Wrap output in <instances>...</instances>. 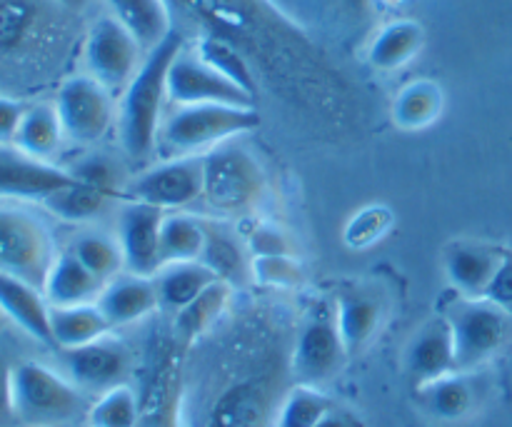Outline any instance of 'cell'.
<instances>
[{
  "label": "cell",
  "instance_id": "6da1fadb",
  "mask_svg": "<svg viewBox=\"0 0 512 427\" xmlns=\"http://www.w3.org/2000/svg\"><path fill=\"white\" fill-rule=\"evenodd\" d=\"M183 45V38L173 30L158 48L148 50L138 75L118 95V123L115 125H118L120 148L130 160H145L158 150L165 103H170L168 68Z\"/></svg>",
  "mask_w": 512,
  "mask_h": 427
},
{
  "label": "cell",
  "instance_id": "7a4b0ae2",
  "mask_svg": "<svg viewBox=\"0 0 512 427\" xmlns=\"http://www.w3.org/2000/svg\"><path fill=\"white\" fill-rule=\"evenodd\" d=\"M258 128L260 113L255 105L253 108L223 103L173 105L160 125L158 150L163 158L205 155L220 143H228Z\"/></svg>",
  "mask_w": 512,
  "mask_h": 427
},
{
  "label": "cell",
  "instance_id": "3957f363",
  "mask_svg": "<svg viewBox=\"0 0 512 427\" xmlns=\"http://www.w3.org/2000/svg\"><path fill=\"white\" fill-rule=\"evenodd\" d=\"M83 390L35 360L13 365V415L28 427H58L88 415Z\"/></svg>",
  "mask_w": 512,
  "mask_h": 427
},
{
  "label": "cell",
  "instance_id": "277c9868",
  "mask_svg": "<svg viewBox=\"0 0 512 427\" xmlns=\"http://www.w3.org/2000/svg\"><path fill=\"white\" fill-rule=\"evenodd\" d=\"M205 195L203 200L225 218L253 213L265 195V173L260 160L238 143V138L220 143L203 155Z\"/></svg>",
  "mask_w": 512,
  "mask_h": 427
},
{
  "label": "cell",
  "instance_id": "5b68a950",
  "mask_svg": "<svg viewBox=\"0 0 512 427\" xmlns=\"http://www.w3.org/2000/svg\"><path fill=\"white\" fill-rule=\"evenodd\" d=\"M455 345V368L475 373L512 338V313L488 298H458L445 308Z\"/></svg>",
  "mask_w": 512,
  "mask_h": 427
},
{
  "label": "cell",
  "instance_id": "8992f818",
  "mask_svg": "<svg viewBox=\"0 0 512 427\" xmlns=\"http://www.w3.org/2000/svg\"><path fill=\"white\" fill-rule=\"evenodd\" d=\"M55 258L53 233L40 215L23 205L0 203V273L43 290Z\"/></svg>",
  "mask_w": 512,
  "mask_h": 427
},
{
  "label": "cell",
  "instance_id": "52a82bcc",
  "mask_svg": "<svg viewBox=\"0 0 512 427\" xmlns=\"http://www.w3.org/2000/svg\"><path fill=\"white\" fill-rule=\"evenodd\" d=\"M65 138L78 145H95L118 123V100L113 90L88 73L70 75L55 95Z\"/></svg>",
  "mask_w": 512,
  "mask_h": 427
},
{
  "label": "cell",
  "instance_id": "ba28073f",
  "mask_svg": "<svg viewBox=\"0 0 512 427\" xmlns=\"http://www.w3.org/2000/svg\"><path fill=\"white\" fill-rule=\"evenodd\" d=\"M145 55L148 53L138 43V38L110 13L90 25L83 45L85 73L93 75L115 95L123 93L130 80L138 75Z\"/></svg>",
  "mask_w": 512,
  "mask_h": 427
},
{
  "label": "cell",
  "instance_id": "9c48e42d",
  "mask_svg": "<svg viewBox=\"0 0 512 427\" xmlns=\"http://www.w3.org/2000/svg\"><path fill=\"white\" fill-rule=\"evenodd\" d=\"M343 338H340L338 320H335V305H315L303 320L295 338L290 370L295 380L305 385H325L343 370L348 360Z\"/></svg>",
  "mask_w": 512,
  "mask_h": 427
},
{
  "label": "cell",
  "instance_id": "30bf717a",
  "mask_svg": "<svg viewBox=\"0 0 512 427\" xmlns=\"http://www.w3.org/2000/svg\"><path fill=\"white\" fill-rule=\"evenodd\" d=\"M130 200L155 205L165 210H188L205 195L203 155H183V158H163V163L150 165L135 175L125 188Z\"/></svg>",
  "mask_w": 512,
  "mask_h": 427
},
{
  "label": "cell",
  "instance_id": "8fae6325",
  "mask_svg": "<svg viewBox=\"0 0 512 427\" xmlns=\"http://www.w3.org/2000/svg\"><path fill=\"white\" fill-rule=\"evenodd\" d=\"M168 100L170 105L223 103L253 108L255 93L213 68L195 45L193 48L183 45L168 68Z\"/></svg>",
  "mask_w": 512,
  "mask_h": 427
},
{
  "label": "cell",
  "instance_id": "7c38bea8",
  "mask_svg": "<svg viewBox=\"0 0 512 427\" xmlns=\"http://www.w3.org/2000/svg\"><path fill=\"white\" fill-rule=\"evenodd\" d=\"M63 375L85 395H103L110 388L128 383L130 350L113 335L93 340L80 348L60 350Z\"/></svg>",
  "mask_w": 512,
  "mask_h": 427
},
{
  "label": "cell",
  "instance_id": "4fadbf2b",
  "mask_svg": "<svg viewBox=\"0 0 512 427\" xmlns=\"http://www.w3.org/2000/svg\"><path fill=\"white\" fill-rule=\"evenodd\" d=\"M73 183L78 180L68 168L33 158L13 143H0V200L43 203L45 198Z\"/></svg>",
  "mask_w": 512,
  "mask_h": 427
},
{
  "label": "cell",
  "instance_id": "5bb4252c",
  "mask_svg": "<svg viewBox=\"0 0 512 427\" xmlns=\"http://www.w3.org/2000/svg\"><path fill=\"white\" fill-rule=\"evenodd\" d=\"M163 215L165 210L130 198L118 208L115 238H118L120 250H123L125 270L128 273L153 278L163 268V258H160V225H163Z\"/></svg>",
  "mask_w": 512,
  "mask_h": 427
},
{
  "label": "cell",
  "instance_id": "9a60e30c",
  "mask_svg": "<svg viewBox=\"0 0 512 427\" xmlns=\"http://www.w3.org/2000/svg\"><path fill=\"white\" fill-rule=\"evenodd\" d=\"M405 373L415 388L428 385L443 375L455 373V345L445 315L430 318L413 333L405 345Z\"/></svg>",
  "mask_w": 512,
  "mask_h": 427
},
{
  "label": "cell",
  "instance_id": "2e32d148",
  "mask_svg": "<svg viewBox=\"0 0 512 427\" xmlns=\"http://www.w3.org/2000/svg\"><path fill=\"white\" fill-rule=\"evenodd\" d=\"M503 248L483 240L460 238L445 245L443 270L450 288L463 298H485L488 285L498 270Z\"/></svg>",
  "mask_w": 512,
  "mask_h": 427
},
{
  "label": "cell",
  "instance_id": "e0dca14e",
  "mask_svg": "<svg viewBox=\"0 0 512 427\" xmlns=\"http://www.w3.org/2000/svg\"><path fill=\"white\" fill-rule=\"evenodd\" d=\"M333 305L340 338H343L348 355L353 358L355 353L368 348L378 335L385 318V303L373 288L348 285V288L340 290Z\"/></svg>",
  "mask_w": 512,
  "mask_h": 427
},
{
  "label": "cell",
  "instance_id": "ac0fdd59",
  "mask_svg": "<svg viewBox=\"0 0 512 427\" xmlns=\"http://www.w3.org/2000/svg\"><path fill=\"white\" fill-rule=\"evenodd\" d=\"M98 308L103 310L105 320L113 330L138 323V320L148 318L150 313L160 308L155 280L123 270V273L115 275L113 280L103 285Z\"/></svg>",
  "mask_w": 512,
  "mask_h": 427
},
{
  "label": "cell",
  "instance_id": "d6986e66",
  "mask_svg": "<svg viewBox=\"0 0 512 427\" xmlns=\"http://www.w3.org/2000/svg\"><path fill=\"white\" fill-rule=\"evenodd\" d=\"M200 260L233 288L253 283V255L245 235L235 233L223 220H205V248Z\"/></svg>",
  "mask_w": 512,
  "mask_h": 427
},
{
  "label": "cell",
  "instance_id": "ffe728a7",
  "mask_svg": "<svg viewBox=\"0 0 512 427\" xmlns=\"http://www.w3.org/2000/svg\"><path fill=\"white\" fill-rule=\"evenodd\" d=\"M0 313L18 325L25 335L53 348L50 333V303L45 293L15 275L0 273Z\"/></svg>",
  "mask_w": 512,
  "mask_h": 427
},
{
  "label": "cell",
  "instance_id": "44dd1931",
  "mask_svg": "<svg viewBox=\"0 0 512 427\" xmlns=\"http://www.w3.org/2000/svg\"><path fill=\"white\" fill-rule=\"evenodd\" d=\"M415 398L423 413H428L435 423H463L478 408V388L473 383V373H455L443 375L428 385L415 388Z\"/></svg>",
  "mask_w": 512,
  "mask_h": 427
},
{
  "label": "cell",
  "instance_id": "7402d4cb",
  "mask_svg": "<svg viewBox=\"0 0 512 427\" xmlns=\"http://www.w3.org/2000/svg\"><path fill=\"white\" fill-rule=\"evenodd\" d=\"M425 48V28L413 18L385 23L368 45V63L380 73H393L413 63Z\"/></svg>",
  "mask_w": 512,
  "mask_h": 427
},
{
  "label": "cell",
  "instance_id": "603a6c76",
  "mask_svg": "<svg viewBox=\"0 0 512 427\" xmlns=\"http://www.w3.org/2000/svg\"><path fill=\"white\" fill-rule=\"evenodd\" d=\"M103 285V280L95 278L75 255L60 250L45 278L43 293L50 305H85L98 303Z\"/></svg>",
  "mask_w": 512,
  "mask_h": 427
},
{
  "label": "cell",
  "instance_id": "cb8c5ba5",
  "mask_svg": "<svg viewBox=\"0 0 512 427\" xmlns=\"http://www.w3.org/2000/svg\"><path fill=\"white\" fill-rule=\"evenodd\" d=\"M50 333L53 348L70 350L113 333L98 303L85 305H50Z\"/></svg>",
  "mask_w": 512,
  "mask_h": 427
},
{
  "label": "cell",
  "instance_id": "d4e9b609",
  "mask_svg": "<svg viewBox=\"0 0 512 427\" xmlns=\"http://www.w3.org/2000/svg\"><path fill=\"white\" fill-rule=\"evenodd\" d=\"M153 280L158 288L160 308L178 313L220 278L203 260H180V263H165L153 275Z\"/></svg>",
  "mask_w": 512,
  "mask_h": 427
},
{
  "label": "cell",
  "instance_id": "484cf974",
  "mask_svg": "<svg viewBox=\"0 0 512 427\" xmlns=\"http://www.w3.org/2000/svg\"><path fill=\"white\" fill-rule=\"evenodd\" d=\"M103 3L108 5L110 15L138 38L145 53L158 48L173 33V20L165 0H103Z\"/></svg>",
  "mask_w": 512,
  "mask_h": 427
},
{
  "label": "cell",
  "instance_id": "4316f807",
  "mask_svg": "<svg viewBox=\"0 0 512 427\" xmlns=\"http://www.w3.org/2000/svg\"><path fill=\"white\" fill-rule=\"evenodd\" d=\"M65 130L60 123V115L55 103H33L25 108L23 120L18 125L13 145L15 148L25 150L28 155L40 160H50L58 155L60 145H63Z\"/></svg>",
  "mask_w": 512,
  "mask_h": 427
},
{
  "label": "cell",
  "instance_id": "83f0119b",
  "mask_svg": "<svg viewBox=\"0 0 512 427\" xmlns=\"http://www.w3.org/2000/svg\"><path fill=\"white\" fill-rule=\"evenodd\" d=\"M445 93L435 80L418 78L393 100V120L400 130H425L443 115Z\"/></svg>",
  "mask_w": 512,
  "mask_h": 427
},
{
  "label": "cell",
  "instance_id": "f1b7e54d",
  "mask_svg": "<svg viewBox=\"0 0 512 427\" xmlns=\"http://www.w3.org/2000/svg\"><path fill=\"white\" fill-rule=\"evenodd\" d=\"M205 248V218L188 210H170L160 225V258L165 263L200 260Z\"/></svg>",
  "mask_w": 512,
  "mask_h": 427
},
{
  "label": "cell",
  "instance_id": "f546056e",
  "mask_svg": "<svg viewBox=\"0 0 512 427\" xmlns=\"http://www.w3.org/2000/svg\"><path fill=\"white\" fill-rule=\"evenodd\" d=\"M70 255L80 260L90 273L98 280L108 283L115 275H120L125 270L123 250H120V243L115 235L103 233V230H80V233L73 235L68 248Z\"/></svg>",
  "mask_w": 512,
  "mask_h": 427
},
{
  "label": "cell",
  "instance_id": "4dcf8cb0",
  "mask_svg": "<svg viewBox=\"0 0 512 427\" xmlns=\"http://www.w3.org/2000/svg\"><path fill=\"white\" fill-rule=\"evenodd\" d=\"M230 295H233V285H228L225 280H215L210 288H205L193 303L185 305L183 310L175 313V333L183 343H193L195 338H200L203 333H208L213 328L215 320L225 313L230 303Z\"/></svg>",
  "mask_w": 512,
  "mask_h": 427
},
{
  "label": "cell",
  "instance_id": "1f68e13d",
  "mask_svg": "<svg viewBox=\"0 0 512 427\" xmlns=\"http://www.w3.org/2000/svg\"><path fill=\"white\" fill-rule=\"evenodd\" d=\"M113 200L118 198H113V195L103 193V190L98 188H90V185L78 180V183L68 185V188L58 190V193H53L50 198H45L40 205H43L48 213H53L55 218L65 220V223L85 225L98 220L100 215L113 205Z\"/></svg>",
  "mask_w": 512,
  "mask_h": 427
},
{
  "label": "cell",
  "instance_id": "d6a6232c",
  "mask_svg": "<svg viewBox=\"0 0 512 427\" xmlns=\"http://www.w3.org/2000/svg\"><path fill=\"white\" fill-rule=\"evenodd\" d=\"M338 405L318 385L295 383L280 400L270 427H315Z\"/></svg>",
  "mask_w": 512,
  "mask_h": 427
},
{
  "label": "cell",
  "instance_id": "836d02e7",
  "mask_svg": "<svg viewBox=\"0 0 512 427\" xmlns=\"http://www.w3.org/2000/svg\"><path fill=\"white\" fill-rule=\"evenodd\" d=\"M88 427H138L140 400L128 383L98 395L88 408Z\"/></svg>",
  "mask_w": 512,
  "mask_h": 427
},
{
  "label": "cell",
  "instance_id": "e575fe53",
  "mask_svg": "<svg viewBox=\"0 0 512 427\" xmlns=\"http://www.w3.org/2000/svg\"><path fill=\"white\" fill-rule=\"evenodd\" d=\"M70 173H73L75 180L90 185V188H98L103 193L113 195V198L128 200V193H125L123 185V173H120V163L115 158L105 153H88L83 158L75 160L70 165Z\"/></svg>",
  "mask_w": 512,
  "mask_h": 427
},
{
  "label": "cell",
  "instance_id": "d590c367",
  "mask_svg": "<svg viewBox=\"0 0 512 427\" xmlns=\"http://www.w3.org/2000/svg\"><path fill=\"white\" fill-rule=\"evenodd\" d=\"M395 215L388 205H365L345 225V245L353 250H368L390 233Z\"/></svg>",
  "mask_w": 512,
  "mask_h": 427
},
{
  "label": "cell",
  "instance_id": "8d00e7d4",
  "mask_svg": "<svg viewBox=\"0 0 512 427\" xmlns=\"http://www.w3.org/2000/svg\"><path fill=\"white\" fill-rule=\"evenodd\" d=\"M215 427H263V395L250 385H240L220 400Z\"/></svg>",
  "mask_w": 512,
  "mask_h": 427
},
{
  "label": "cell",
  "instance_id": "74e56055",
  "mask_svg": "<svg viewBox=\"0 0 512 427\" xmlns=\"http://www.w3.org/2000/svg\"><path fill=\"white\" fill-rule=\"evenodd\" d=\"M253 283L265 288L293 290L303 283V265L298 255H263L253 258Z\"/></svg>",
  "mask_w": 512,
  "mask_h": 427
},
{
  "label": "cell",
  "instance_id": "f35d334b",
  "mask_svg": "<svg viewBox=\"0 0 512 427\" xmlns=\"http://www.w3.org/2000/svg\"><path fill=\"white\" fill-rule=\"evenodd\" d=\"M195 48H198V53L203 55V58L208 60L210 65H213V68H218L220 73L228 75L230 80H235V83L243 85L245 90L255 93L253 75H250L248 65H245L243 60H240V55L235 53L233 48H228V45L220 43V40H213V38L200 40V43L195 45Z\"/></svg>",
  "mask_w": 512,
  "mask_h": 427
},
{
  "label": "cell",
  "instance_id": "ab89813d",
  "mask_svg": "<svg viewBox=\"0 0 512 427\" xmlns=\"http://www.w3.org/2000/svg\"><path fill=\"white\" fill-rule=\"evenodd\" d=\"M245 243L253 258H263V255H295V243L288 235L283 225L275 223H258L248 235Z\"/></svg>",
  "mask_w": 512,
  "mask_h": 427
},
{
  "label": "cell",
  "instance_id": "60d3db41",
  "mask_svg": "<svg viewBox=\"0 0 512 427\" xmlns=\"http://www.w3.org/2000/svg\"><path fill=\"white\" fill-rule=\"evenodd\" d=\"M485 298L512 313V248H503V258H500L498 270L490 280Z\"/></svg>",
  "mask_w": 512,
  "mask_h": 427
},
{
  "label": "cell",
  "instance_id": "b9f144b4",
  "mask_svg": "<svg viewBox=\"0 0 512 427\" xmlns=\"http://www.w3.org/2000/svg\"><path fill=\"white\" fill-rule=\"evenodd\" d=\"M25 108H28V105L20 103V100L0 95V143H13Z\"/></svg>",
  "mask_w": 512,
  "mask_h": 427
},
{
  "label": "cell",
  "instance_id": "7bdbcfd3",
  "mask_svg": "<svg viewBox=\"0 0 512 427\" xmlns=\"http://www.w3.org/2000/svg\"><path fill=\"white\" fill-rule=\"evenodd\" d=\"M15 420L13 415V365L0 353V425Z\"/></svg>",
  "mask_w": 512,
  "mask_h": 427
},
{
  "label": "cell",
  "instance_id": "ee69618b",
  "mask_svg": "<svg viewBox=\"0 0 512 427\" xmlns=\"http://www.w3.org/2000/svg\"><path fill=\"white\" fill-rule=\"evenodd\" d=\"M315 427H363V420H360L358 415L348 413V410L335 408L330 410V413L325 415V418Z\"/></svg>",
  "mask_w": 512,
  "mask_h": 427
},
{
  "label": "cell",
  "instance_id": "f6af8a7d",
  "mask_svg": "<svg viewBox=\"0 0 512 427\" xmlns=\"http://www.w3.org/2000/svg\"><path fill=\"white\" fill-rule=\"evenodd\" d=\"M55 3L63 5V8H68V10H75V13H80V10L88 8L93 0H55Z\"/></svg>",
  "mask_w": 512,
  "mask_h": 427
}]
</instances>
